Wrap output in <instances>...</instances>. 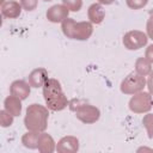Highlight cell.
I'll list each match as a JSON object with an SVG mask.
<instances>
[{
	"label": "cell",
	"instance_id": "cb8c5ba5",
	"mask_svg": "<svg viewBox=\"0 0 153 153\" xmlns=\"http://www.w3.org/2000/svg\"><path fill=\"white\" fill-rule=\"evenodd\" d=\"M145 57H147V59L152 62V65H153V44H149V45L146 48Z\"/></svg>",
	"mask_w": 153,
	"mask_h": 153
},
{
	"label": "cell",
	"instance_id": "ac0fdd59",
	"mask_svg": "<svg viewBox=\"0 0 153 153\" xmlns=\"http://www.w3.org/2000/svg\"><path fill=\"white\" fill-rule=\"evenodd\" d=\"M142 124L147 130L148 137L153 139V114L148 112L147 115H145L143 118H142Z\"/></svg>",
	"mask_w": 153,
	"mask_h": 153
},
{
	"label": "cell",
	"instance_id": "7c38bea8",
	"mask_svg": "<svg viewBox=\"0 0 153 153\" xmlns=\"http://www.w3.org/2000/svg\"><path fill=\"white\" fill-rule=\"evenodd\" d=\"M30 91H31V86L29 82L24 81V80H14L11 86H10V92L11 94L20 98L22 100L26 99L30 94Z\"/></svg>",
	"mask_w": 153,
	"mask_h": 153
},
{
	"label": "cell",
	"instance_id": "8992f818",
	"mask_svg": "<svg viewBox=\"0 0 153 153\" xmlns=\"http://www.w3.org/2000/svg\"><path fill=\"white\" fill-rule=\"evenodd\" d=\"M148 36L143 31L140 30H130L124 33L122 38V43L128 50H139L147 45Z\"/></svg>",
	"mask_w": 153,
	"mask_h": 153
},
{
	"label": "cell",
	"instance_id": "ba28073f",
	"mask_svg": "<svg viewBox=\"0 0 153 153\" xmlns=\"http://www.w3.org/2000/svg\"><path fill=\"white\" fill-rule=\"evenodd\" d=\"M79 149V140L75 136L67 135L61 137L56 143V151L59 153H75Z\"/></svg>",
	"mask_w": 153,
	"mask_h": 153
},
{
	"label": "cell",
	"instance_id": "603a6c76",
	"mask_svg": "<svg viewBox=\"0 0 153 153\" xmlns=\"http://www.w3.org/2000/svg\"><path fill=\"white\" fill-rule=\"evenodd\" d=\"M146 31H147V36L148 38H151L153 41V16H149L147 24H146Z\"/></svg>",
	"mask_w": 153,
	"mask_h": 153
},
{
	"label": "cell",
	"instance_id": "9a60e30c",
	"mask_svg": "<svg viewBox=\"0 0 153 153\" xmlns=\"http://www.w3.org/2000/svg\"><path fill=\"white\" fill-rule=\"evenodd\" d=\"M4 106H5V110H7L13 116H19L22 112V99L11 94L5 98Z\"/></svg>",
	"mask_w": 153,
	"mask_h": 153
},
{
	"label": "cell",
	"instance_id": "83f0119b",
	"mask_svg": "<svg viewBox=\"0 0 153 153\" xmlns=\"http://www.w3.org/2000/svg\"><path fill=\"white\" fill-rule=\"evenodd\" d=\"M149 16H153V8L149 11Z\"/></svg>",
	"mask_w": 153,
	"mask_h": 153
},
{
	"label": "cell",
	"instance_id": "30bf717a",
	"mask_svg": "<svg viewBox=\"0 0 153 153\" xmlns=\"http://www.w3.org/2000/svg\"><path fill=\"white\" fill-rule=\"evenodd\" d=\"M48 79L49 78H48L47 69L43 67H38L30 72V74L27 76V82L30 84L31 87L38 88V87H43V85L45 84V81Z\"/></svg>",
	"mask_w": 153,
	"mask_h": 153
},
{
	"label": "cell",
	"instance_id": "8fae6325",
	"mask_svg": "<svg viewBox=\"0 0 153 153\" xmlns=\"http://www.w3.org/2000/svg\"><path fill=\"white\" fill-rule=\"evenodd\" d=\"M22 5L18 1L14 0H8L2 2L1 5V13L4 17L8 18V19H16L20 16L22 13Z\"/></svg>",
	"mask_w": 153,
	"mask_h": 153
},
{
	"label": "cell",
	"instance_id": "44dd1931",
	"mask_svg": "<svg viewBox=\"0 0 153 153\" xmlns=\"http://www.w3.org/2000/svg\"><path fill=\"white\" fill-rule=\"evenodd\" d=\"M126 2H127V6L129 8L137 11V10L143 8L148 4V0H126Z\"/></svg>",
	"mask_w": 153,
	"mask_h": 153
},
{
	"label": "cell",
	"instance_id": "4fadbf2b",
	"mask_svg": "<svg viewBox=\"0 0 153 153\" xmlns=\"http://www.w3.org/2000/svg\"><path fill=\"white\" fill-rule=\"evenodd\" d=\"M87 17L92 24H100L105 18V11L99 2L92 4L87 10Z\"/></svg>",
	"mask_w": 153,
	"mask_h": 153
},
{
	"label": "cell",
	"instance_id": "d6986e66",
	"mask_svg": "<svg viewBox=\"0 0 153 153\" xmlns=\"http://www.w3.org/2000/svg\"><path fill=\"white\" fill-rule=\"evenodd\" d=\"M13 115L10 114L7 110H1L0 111V124L1 127H10L13 123Z\"/></svg>",
	"mask_w": 153,
	"mask_h": 153
},
{
	"label": "cell",
	"instance_id": "7402d4cb",
	"mask_svg": "<svg viewBox=\"0 0 153 153\" xmlns=\"http://www.w3.org/2000/svg\"><path fill=\"white\" fill-rule=\"evenodd\" d=\"M22 7L25 10V11H33L36 10L37 5H38V0H19Z\"/></svg>",
	"mask_w": 153,
	"mask_h": 153
},
{
	"label": "cell",
	"instance_id": "9c48e42d",
	"mask_svg": "<svg viewBox=\"0 0 153 153\" xmlns=\"http://www.w3.org/2000/svg\"><path fill=\"white\" fill-rule=\"evenodd\" d=\"M69 10L62 4V5H53L48 8L45 16L47 19L51 23H62L66 18H68Z\"/></svg>",
	"mask_w": 153,
	"mask_h": 153
},
{
	"label": "cell",
	"instance_id": "f1b7e54d",
	"mask_svg": "<svg viewBox=\"0 0 153 153\" xmlns=\"http://www.w3.org/2000/svg\"><path fill=\"white\" fill-rule=\"evenodd\" d=\"M44 1H51V0H44Z\"/></svg>",
	"mask_w": 153,
	"mask_h": 153
},
{
	"label": "cell",
	"instance_id": "e0dca14e",
	"mask_svg": "<svg viewBox=\"0 0 153 153\" xmlns=\"http://www.w3.org/2000/svg\"><path fill=\"white\" fill-rule=\"evenodd\" d=\"M39 134H41L39 131H31V130H29L27 133H25V134L22 136V143H23L25 147L31 148V149L37 148Z\"/></svg>",
	"mask_w": 153,
	"mask_h": 153
},
{
	"label": "cell",
	"instance_id": "52a82bcc",
	"mask_svg": "<svg viewBox=\"0 0 153 153\" xmlns=\"http://www.w3.org/2000/svg\"><path fill=\"white\" fill-rule=\"evenodd\" d=\"M72 109L75 112V117L86 124L94 123L100 117L99 109L91 104H79L76 106H72Z\"/></svg>",
	"mask_w": 153,
	"mask_h": 153
},
{
	"label": "cell",
	"instance_id": "5bb4252c",
	"mask_svg": "<svg viewBox=\"0 0 153 153\" xmlns=\"http://www.w3.org/2000/svg\"><path fill=\"white\" fill-rule=\"evenodd\" d=\"M37 149L41 153H51L56 149V145L54 139L47 134V133H41L39 134V139H38V145H37Z\"/></svg>",
	"mask_w": 153,
	"mask_h": 153
},
{
	"label": "cell",
	"instance_id": "5b68a950",
	"mask_svg": "<svg viewBox=\"0 0 153 153\" xmlns=\"http://www.w3.org/2000/svg\"><path fill=\"white\" fill-rule=\"evenodd\" d=\"M128 105H129L130 111L134 112V114L148 112L153 106L152 94L149 92H143V91L137 92V93L133 94V97L130 98Z\"/></svg>",
	"mask_w": 153,
	"mask_h": 153
},
{
	"label": "cell",
	"instance_id": "7a4b0ae2",
	"mask_svg": "<svg viewBox=\"0 0 153 153\" xmlns=\"http://www.w3.org/2000/svg\"><path fill=\"white\" fill-rule=\"evenodd\" d=\"M48 108L41 104H31L26 109V114L24 117V124L27 130L31 131H44L48 124Z\"/></svg>",
	"mask_w": 153,
	"mask_h": 153
},
{
	"label": "cell",
	"instance_id": "277c9868",
	"mask_svg": "<svg viewBox=\"0 0 153 153\" xmlns=\"http://www.w3.org/2000/svg\"><path fill=\"white\" fill-rule=\"evenodd\" d=\"M146 82L147 81L145 76L137 74L136 72H131L122 80L120 88H121V92L124 94H135L137 92L143 91Z\"/></svg>",
	"mask_w": 153,
	"mask_h": 153
},
{
	"label": "cell",
	"instance_id": "3957f363",
	"mask_svg": "<svg viewBox=\"0 0 153 153\" xmlns=\"http://www.w3.org/2000/svg\"><path fill=\"white\" fill-rule=\"evenodd\" d=\"M61 30L67 38L86 41L93 33V25L91 22H75L73 18H66L61 23Z\"/></svg>",
	"mask_w": 153,
	"mask_h": 153
},
{
	"label": "cell",
	"instance_id": "2e32d148",
	"mask_svg": "<svg viewBox=\"0 0 153 153\" xmlns=\"http://www.w3.org/2000/svg\"><path fill=\"white\" fill-rule=\"evenodd\" d=\"M135 72L142 76H147L152 72V62L147 57H137L135 61Z\"/></svg>",
	"mask_w": 153,
	"mask_h": 153
},
{
	"label": "cell",
	"instance_id": "d4e9b609",
	"mask_svg": "<svg viewBox=\"0 0 153 153\" xmlns=\"http://www.w3.org/2000/svg\"><path fill=\"white\" fill-rule=\"evenodd\" d=\"M146 85H147V87H148V92L153 96V71L148 74V79H147Z\"/></svg>",
	"mask_w": 153,
	"mask_h": 153
},
{
	"label": "cell",
	"instance_id": "4316f807",
	"mask_svg": "<svg viewBox=\"0 0 153 153\" xmlns=\"http://www.w3.org/2000/svg\"><path fill=\"white\" fill-rule=\"evenodd\" d=\"M139 151H152V149H149V148H140Z\"/></svg>",
	"mask_w": 153,
	"mask_h": 153
},
{
	"label": "cell",
	"instance_id": "6da1fadb",
	"mask_svg": "<svg viewBox=\"0 0 153 153\" xmlns=\"http://www.w3.org/2000/svg\"><path fill=\"white\" fill-rule=\"evenodd\" d=\"M43 97L47 108L51 111H61L68 105V99L62 91V86L56 79H48L43 85Z\"/></svg>",
	"mask_w": 153,
	"mask_h": 153
},
{
	"label": "cell",
	"instance_id": "ffe728a7",
	"mask_svg": "<svg viewBox=\"0 0 153 153\" xmlns=\"http://www.w3.org/2000/svg\"><path fill=\"white\" fill-rule=\"evenodd\" d=\"M62 4L72 12H78L82 7V0H62Z\"/></svg>",
	"mask_w": 153,
	"mask_h": 153
},
{
	"label": "cell",
	"instance_id": "484cf974",
	"mask_svg": "<svg viewBox=\"0 0 153 153\" xmlns=\"http://www.w3.org/2000/svg\"><path fill=\"white\" fill-rule=\"evenodd\" d=\"M114 1L115 0H98V2L102 4V5H111Z\"/></svg>",
	"mask_w": 153,
	"mask_h": 153
}]
</instances>
